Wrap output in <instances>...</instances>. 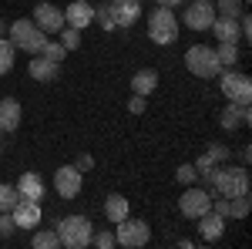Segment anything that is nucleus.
Listing matches in <instances>:
<instances>
[{
  "label": "nucleus",
  "instance_id": "f257e3e1",
  "mask_svg": "<svg viewBox=\"0 0 252 249\" xmlns=\"http://www.w3.org/2000/svg\"><path fill=\"white\" fill-rule=\"evenodd\" d=\"M209 189H212V195H225V199L246 195V192L252 189L249 169H246V165H215Z\"/></svg>",
  "mask_w": 252,
  "mask_h": 249
},
{
  "label": "nucleus",
  "instance_id": "f03ea898",
  "mask_svg": "<svg viewBox=\"0 0 252 249\" xmlns=\"http://www.w3.org/2000/svg\"><path fill=\"white\" fill-rule=\"evenodd\" d=\"M54 232H58V239H61V249H84V246H91L94 226H91L88 215H64L54 226Z\"/></svg>",
  "mask_w": 252,
  "mask_h": 249
},
{
  "label": "nucleus",
  "instance_id": "7ed1b4c3",
  "mask_svg": "<svg viewBox=\"0 0 252 249\" xmlns=\"http://www.w3.org/2000/svg\"><path fill=\"white\" fill-rule=\"evenodd\" d=\"M185 68H189V74L202 77V81H212V77L222 74L219 54H215V47H209V44H192L185 51Z\"/></svg>",
  "mask_w": 252,
  "mask_h": 249
},
{
  "label": "nucleus",
  "instance_id": "20e7f679",
  "mask_svg": "<svg viewBox=\"0 0 252 249\" xmlns=\"http://www.w3.org/2000/svg\"><path fill=\"white\" fill-rule=\"evenodd\" d=\"M7 34H10V44H14L17 51H27V54H40V47H44V40H47V34H44L31 17H17L7 27Z\"/></svg>",
  "mask_w": 252,
  "mask_h": 249
},
{
  "label": "nucleus",
  "instance_id": "39448f33",
  "mask_svg": "<svg viewBox=\"0 0 252 249\" xmlns=\"http://www.w3.org/2000/svg\"><path fill=\"white\" fill-rule=\"evenodd\" d=\"M115 239H118V246H125V249H141L152 239V226L145 219L125 215L121 222H115Z\"/></svg>",
  "mask_w": 252,
  "mask_h": 249
},
{
  "label": "nucleus",
  "instance_id": "423d86ee",
  "mask_svg": "<svg viewBox=\"0 0 252 249\" xmlns=\"http://www.w3.org/2000/svg\"><path fill=\"white\" fill-rule=\"evenodd\" d=\"M148 37H152V44H158V47H165V44H172V40L178 37V17H175L172 7L152 10V17H148Z\"/></svg>",
  "mask_w": 252,
  "mask_h": 249
},
{
  "label": "nucleus",
  "instance_id": "0eeeda50",
  "mask_svg": "<svg viewBox=\"0 0 252 249\" xmlns=\"http://www.w3.org/2000/svg\"><path fill=\"white\" fill-rule=\"evenodd\" d=\"M219 91L225 95V101L249 105V101H252V81H249V74H242V71L229 68V71L219 74Z\"/></svg>",
  "mask_w": 252,
  "mask_h": 249
},
{
  "label": "nucleus",
  "instance_id": "6e6552de",
  "mask_svg": "<svg viewBox=\"0 0 252 249\" xmlns=\"http://www.w3.org/2000/svg\"><path fill=\"white\" fill-rule=\"evenodd\" d=\"M209 209H212V189L189 185V189L182 192V199H178V212L185 219H198V215H205Z\"/></svg>",
  "mask_w": 252,
  "mask_h": 249
},
{
  "label": "nucleus",
  "instance_id": "1a4fd4ad",
  "mask_svg": "<svg viewBox=\"0 0 252 249\" xmlns=\"http://www.w3.org/2000/svg\"><path fill=\"white\" fill-rule=\"evenodd\" d=\"M81 189H84V172H78L74 165H61L58 172H54V192H58L61 199H78Z\"/></svg>",
  "mask_w": 252,
  "mask_h": 249
},
{
  "label": "nucleus",
  "instance_id": "9d476101",
  "mask_svg": "<svg viewBox=\"0 0 252 249\" xmlns=\"http://www.w3.org/2000/svg\"><path fill=\"white\" fill-rule=\"evenodd\" d=\"M34 24H37L40 31L51 37V34H58L61 27H64V7H58V3H51V0H40L37 7H34Z\"/></svg>",
  "mask_w": 252,
  "mask_h": 249
},
{
  "label": "nucleus",
  "instance_id": "9b49d317",
  "mask_svg": "<svg viewBox=\"0 0 252 249\" xmlns=\"http://www.w3.org/2000/svg\"><path fill=\"white\" fill-rule=\"evenodd\" d=\"M215 20V7L212 3H202V0H192L185 10H182V24L189 31H209Z\"/></svg>",
  "mask_w": 252,
  "mask_h": 249
},
{
  "label": "nucleus",
  "instance_id": "f8f14e48",
  "mask_svg": "<svg viewBox=\"0 0 252 249\" xmlns=\"http://www.w3.org/2000/svg\"><path fill=\"white\" fill-rule=\"evenodd\" d=\"M10 215H14V226H17V229H37L40 219H44L40 202L37 199H24V195L17 199V206L10 209Z\"/></svg>",
  "mask_w": 252,
  "mask_h": 249
},
{
  "label": "nucleus",
  "instance_id": "ddd939ff",
  "mask_svg": "<svg viewBox=\"0 0 252 249\" xmlns=\"http://www.w3.org/2000/svg\"><path fill=\"white\" fill-rule=\"evenodd\" d=\"M108 14L115 20V31L118 27H135L138 20H141V3L138 0H108Z\"/></svg>",
  "mask_w": 252,
  "mask_h": 249
},
{
  "label": "nucleus",
  "instance_id": "4468645a",
  "mask_svg": "<svg viewBox=\"0 0 252 249\" xmlns=\"http://www.w3.org/2000/svg\"><path fill=\"white\" fill-rule=\"evenodd\" d=\"M64 24H67V27H78V31L91 27V24H94V3H88V0H71V3L64 7Z\"/></svg>",
  "mask_w": 252,
  "mask_h": 249
},
{
  "label": "nucleus",
  "instance_id": "2eb2a0df",
  "mask_svg": "<svg viewBox=\"0 0 252 249\" xmlns=\"http://www.w3.org/2000/svg\"><path fill=\"white\" fill-rule=\"evenodd\" d=\"M195 222H198V226H195V229H198V243H219V239H222V232H225V222H229V219H222L219 212L209 209L205 215H198Z\"/></svg>",
  "mask_w": 252,
  "mask_h": 249
},
{
  "label": "nucleus",
  "instance_id": "dca6fc26",
  "mask_svg": "<svg viewBox=\"0 0 252 249\" xmlns=\"http://www.w3.org/2000/svg\"><path fill=\"white\" fill-rule=\"evenodd\" d=\"M20 118H24V108H20L17 98H0V135L17 132Z\"/></svg>",
  "mask_w": 252,
  "mask_h": 249
},
{
  "label": "nucleus",
  "instance_id": "f3484780",
  "mask_svg": "<svg viewBox=\"0 0 252 249\" xmlns=\"http://www.w3.org/2000/svg\"><path fill=\"white\" fill-rule=\"evenodd\" d=\"M252 121V111H249V105H235V101H229L225 108H222V128L225 132H235V128H246Z\"/></svg>",
  "mask_w": 252,
  "mask_h": 249
},
{
  "label": "nucleus",
  "instance_id": "a211bd4d",
  "mask_svg": "<svg viewBox=\"0 0 252 249\" xmlns=\"http://www.w3.org/2000/svg\"><path fill=\"white\" fill-rule=\"evenodd\" d=\"M155 88H158V71L155 68H141V71H135V77H131V91H135V95L148 98Z\"/></svg>",
  "mask_w": 252,
  "mask_h": 249
},
{
  "label": "nucleus",
  "instance_id": "6ab92c4d",
  "mask_svg": "<svg viewBox=\"0 0 252 249\" xmlns=\"http://www.w3.org/2000/svg\"><path fill=\"white\" fill-rule=\"evenodd\" d=\"M27 71H31V77H34V81H54V77H58V71H61V64H54V61L34 54V58H31V64H27Z\"/></svg>",
  "mask_w": 252,
  "mask_h": 249
},
{
  "label": "nucleus",
  "instance_id": "aec40b11",
  "mask_svg": "<svg viewBox=\"0 0 252 249\" xmlns=\"http://www.w3.org/2000/svg\"><path fill=\"white\" fill-rule=\"evenodd\" d=\"M17 192L24 195V199H44V178H40L37 172H24L17 178Z\"/></svg>",
  "mask_w": 252,
  "mask_h": 249
},
{
  "label": "nucleus",
  "instance_id": "412c9836",
  "mask_svg": "<svg viewBox=\"0 0 252 249\" xmlns=\"http://www.w3.org/2000/svg\"><path fill=\"white\" fill-rule=\"evenodd\" d=\"M104 215H108V222H121L125 215H131V209H128V199H125L121 192H111V195L104 199Z\"/></svg>",
  "mask_w": 252,
  "mask_h": 249
},
{
  "label": "nucleus",
  "instance_id": "4be33fe9",
  "mask_svg": "<svg viewBox=\"0 0 252 249\" xmlns=\"http://www.w3.org/2000/svg\"><path fill=\"white\" fill-rule=\"evenodd\" d=\"M209 31H212L219 40H232L235 44V40H239V17H219V14H215Z\"/></svg>",
  "mask_w": 252,
  "mask_h": 249
},
{
  "label": "nucleus",
  "instance_id": "5701e85b",
  "mask_svg": "<svg viewBox=\"0 0 252 249\" xmlns=\"http://www.w3.org/2000/svg\"><path fill=\"white\" fill-rule=\"evenodd\" d=\"M215 54H219V64H222V71H229V68H235V64H239V47H235L232 40H219Z\"/></svg>",
  "mask_w": 252,
  "mask_h": 249
},
{
  "label": "nucleus",
  "instance_id": "b1692460",
  "mask_svg": "<svg viewBox=\"0 0 252 249\" xmlns=\"http://www.w3.org/2000/svg\"><path fill=\"white\" fill-rule=\"evenodd\" d=\"M14 58H17V47L10 44V37H0V77L10 74V68H14Z\"/></svg>",
  "mask_w": 252,
  "mask_h": 249
},
{
  "label": "nucleus",
  "instance_id": "393cba45",
  "mask_svg": "<svg viewBox=\"0 0 252 249\" xmlns=\"http://www.w3.org/2000/svg\"><path fill=\"white\" fill-rule=\"evenodd\" d=\"M31 246L34 249H61V239L54 229H37L34 232V239H31Z\"/></svg>",
  "mask_w": 252,
  "mask_h": 249
},
{
  "label": "nucleus",
  "instance_id": "a878e982",
  "mask_svg": "<svg viewBox=\"0 0 252 249\" xmlns=\"http://www.w3.org/2000/svg\"><path fill=\"white\" fill-rule=\"evenodd\" d=\"M212 7H215V14H219V17H239V14L246 10V3H242V0H212Z\"/></svg>",
  "mask_w": 252,
  "mask_h": 249
},
{
  "label": "nucleus",
  "instance_id": "bb28decb",
  "mask_svg": "<svg viewBox=\"0 0 252 249\" xmlns=\"http://www.w3.org/2000/svg\"><path fill=\"white\" fill-rule=\"evenodd\" d=\"M17 199H20L17 185H10V182H0V212H10L14 206H17Z\"/></svg>",
  "mask_w": 252,
  "mask_h": 249
},
{
  "label": "nucleus",
  "instance_id": "cd10ccee",
  "mask_svg": "<svg viewBox=\"0 0 252 249\" xmlns=\"http://www.w3.org/2000/svg\"><path fill=\"white\" fill-rule=\"evenodd\" d=\"M58 37H61V44H64V51H67V54L81 47V31H78V27H67V24H64V27L58 31Z\"/></svg>",
  "mask_w": 252,
  "mask_h": 249
},
{
  "label": "nucleus",
  "instance_id": "c85d7f7f",
  "mask_svg": "<svg viewBox=\"0 0 252 249\" xmlns=\"http://www.w3.org/2000/svg\"><path fill=\"white\" fill-rule=\"evenodd\" d=\"M40 58H47V61H54V64H61V61L67 58V51H64V44L61 40H44V47H40Z\"/></svg>",
  "mask_w": 252,
  "mask_h": 249
},
{
  "label": "nucleus",
  "instance_id": "c756f323",
  "mask_svg": "<svg viewBox=\"0 0 252 249\" xmlns=\"http://www.w3.org/2000/svg\"><path fill=\"white\" fill-rule=\"evenodd\" d=\"M252 209V202H249V192L246 195H235V199H229V219H246Z\"/></svg>",
  "mask_w": 252,
  "mask_h": 249
},
{
  "label": "nucleus",
  "instance_id": "7c9ffc66",
  "mask_svg": "<svg viewBox=\"0 0 252 249\" xmlns=\"http://www.w3.org/2000/svg\"><path fill=\"white\" fill-rule=\"evenodd\" d=\"M205 155L212 158L215 165H225V162L232 158V148H229V145H222V142H209V148H205Z\"/></svg>",
  "mask_w": 252,
  "mask_h": 249
},
{
  "label": "nucleus",
  "instance_id": "2f4dec72",
  "mask_svg": "<svg viewBox=\"0 0 252 249\" xmlns=\"http://www.w3.org/2000/svg\"><path fill=\"white\" fill-rule=\"evenodd\" d=\"M91 246H97V249H115L118 239H115V232H111V229H97V232H91Z\"/></svg>",
  "mask_w": 252,
  "mask_h": 249
},
{
  "label": "nucleus",
  "instance_id": "473e14b6",
  "mask_svg": "<svg viewBox=\"0 0 252 249\" xmlns=\"http://www.w3.org/2000/svg\"><path fill=\"white\" fill-rule=\"evenodd\" d=\"M175 178H178L182 185H195V182H198V172H195V165H192V162H185V165H178Z\"/></svg>",
  "mask_w": 252,
  "mask_h": 249
},
{
  "label": "nucleus",
  "instance_id": "72a5a7b5",
  "mask_svg": "<svg viewBox=\"0 0 252 249\" xmlns=\"http://www.w3.org/2000/svg\"><path fill=\"white\" fill-rule=\"evenodd\" d=\"M94 20L101 24V31H115V20H111V14H108V0L94 7Z\"/></svg>",
  "mask_w": 252,
  "mask_h": 249
},
{
  "label": "nucleus",
  "instance_id": "f704fd0d",
  "mask_svg": "<svg viewBox=\"0 0 252 249\" xmlns=\"http://www.w3.org/2000/svg\"><path fill=\"white\" fill-rule=\"evenodd\" d=\"M17 226H14V215L10 212H0V236H14Z\"/></svg>",
  "mask_w": 252,
  "mask_h": 249
},
{
  "label": "nucleus",
  "instance_id": "c9c22d12",
  "mask_svg": "<svg viewBox=\"0 0 252 249\" xmlns=\"http://www.w3.org/2000/svg\"><path fill=\"white\" fill-rule=\"evenodd\" d=\"M71 165H74L78 172H91V169H94V158H91V155H78V162H71Z\"/></svg>",
  "mask_w": 252,
  "mask_h": 249
},
{
  "label": "nucleus",
  "instance_id": "e433bc0d",
  "mask_svg": "<svg viewBox=\"0 0 252 249\" xmlns=\"http://www.w3.org/2000/svg\"><path fill=\"white\" fill-rule=\"evenodd\" d=\"M128 111H131V115H145V98H141V95H131V101H128Z\"/></svg>",
  "mask_w": 252,
  "mask_h": 249
},
{
  "label": "nucleus",
  "instance_id": "4c0bfd02",
  "mask_svg": "<svg viewBox=\"0 0 252 249\" xmlns=\"http://www.w3.org/2000/svg\"><path fill=\"white\" fill-rule=\"evenodd\" d=\"M158 7H182V0H155Z\"/></svg>",
  "mask_w": 252,
  "mask_h": 249
},
{
  "label": "nucleus",
  "instance_id": "58836bf2",
  "mask_svg": "<svg viewBox=\"0 0 252 249\" xmlns=\"http://www.w3.org/2000/svg\"><path fill=\"white\" fill-rule=\"evenodd\" d=\"M3 31H7V24H3V20H0V37H3Z\"/></svg>",
  "mask_w": 252,
  "mask_h": 249
},
{
  "label": "nucleus",
  "instance_id": "ea45409f",
  "mask_svg": "<svg viewBox=\"0 0 252 249\" xmlns=\"http://www.w3.org/2000/svg\"><path fill=\"white\" fill-rule=\"evenodd\" d=\"M202 3H212V0H202Z\"/></svg>",
  "mask_w": 252,
  "mask_h": 249
},
{
  "label": "nucleus",
  "instance_id": "a19ab883",
  "mask_svg": "<svg viewBox=\"0 0 252 249\" xmlns=\"http://www.w3.org/2000/svg\"><path fill=\"white\" fill-rule=\"evenodd\" d=\"M242 3H249V0H242Z\"/></svg>",
  "mask_w": 252,
  "mask_h": 249
}]
</instances>
